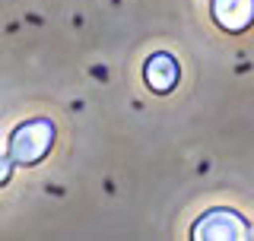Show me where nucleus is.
I'll use <instances>...</instances> for the list:
<instances>
[{
    "mask_svg": "<svg viewBox=\"0 0 254 241\" xmlns=\"http://www.w3.org/2000/svg\"><path fill=\"white\" fill-rule=\"evenodd\" d=\"M54 124L48 118H32L10 133V159L16 165H38L54 146Z\"/></svg>",
    "mask_w": 254,
    "mask_h": 241,
    "instance_id": "nucleus-1",
    "label": "nucleus"
},
{
    "mask_svg": "<svg viewBox=\"0 0 254 241\" xmlns=\"http://www.w3.org/2000/svg\"><path fill=\"white\" fill-rule=\"evenodd\" d=\"M248 235V222L235 210H210L190 229V238L197 241H245Z\"/></svg>",
    "mask_w": 254,
    "mask_h": 241,
    "instance_id": "nucleus-2",
    "label": "nucleus"
},
{
    "mask_svg": "<svg viewBox=\"0 0 254 241\" xmlns=\"http://www.w3.org/2000/svg\"><path fill=\"white\" fill-rule=\"evenodd\" d=\"M213 22L222 32H245L254 22V0H213Z\"/></svg>",
    "mask_w": 254,
    "mask_h": 241,
    "instance_id": "nucleus-3",
    "label": "nucleus"
},
{
    "mask_svg": "<svg viewBox=\"0 0 254 241\" xmlns=\"http://www.w3.org/2000/svg\"><path fill=\"white\" fill-rule=\"evenodd\" d=\"M178 60L172 58V54H153V58L146 60V67H143V79H146V86L159 95L172 92L175 86H178Z\"/></svg>",
    "mask_w": 254,
    "mask_h": 241,
    "instance_id": "nucleus-4",
    "label": "nucleus"
},
{
    "mask_svg": "<svg viewBox=\"0 0 254 241\" xmlns=\"http://www.w3.org/2000/svg\"><path fill=\"white\" fill-rule=\"evenodd\" d=\"M13 159L10 156H3V159H0V184H6V181H10V172H13Z\"/></svg>",
    "mask_w": 254,
    "mask_h": 241,
    "instance_id": "nucleus-5",
    "label": "nucleus"
}]
</instances>
